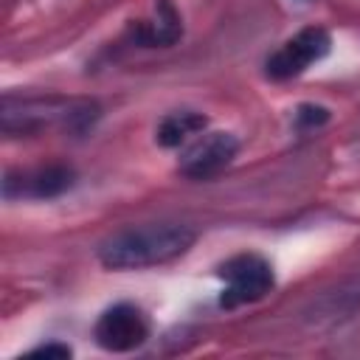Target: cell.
I'll use <instances>...</instances> for the list:
<instances>
[{
    "instance_id": "cell-6",
    "label": "cell",
    "mask_w": 360,
    "mask_h": 360,
    "mask_svg": "<svg viewBox=\"0 0 360 360\" xmlns=\"http://www.w3.org/2000/svg\"><path fill=\"white\" fill-rule=\"evenodd\" d=\"M14 186H20L14 191V197H37V200H51V197H59L65 194L70 186H73V169L65 166V163H51V166H42V169H34V172H8L6 180H3V194L11 191ZM11 197V200H14Z\"/></svg>"
},
{
    "instance_id": "cell-1",
    "label": "cell",
    "mask_w": 360,
    "mask_h": 360,
    "mask_svg": "<svg viewBox=\"0 0 360 360\" xmlns=\"http://www.w3.org/2000/svg\"><path fill=\"white\" fill-rule=\"evenodd\" d=\"M194 245V231L177 222L127 228L98 245V262L110 270H141L172 262Z\"/></svg>"
},
{
    "instance_id": "cell-9",
    "label": "cell",
    "mask_w": 360,
    "mask_h": 360,
    "mask_svg": "<svg viewBox=\"0 0 360 360\" xmlns=\"http://www.w3.org/2000/svg\"><path fill=\"white\" fill-rule=\"evenodd\" d=\"M329 121V110L321 107V104H301L295 110V124L301 129H312V127H321Z\"/></svg>"
},
{
    "instance_id": "cell-5",
    "label": "cell",
    "mask_w": 360,
    "mask_h": 360,
    "mask_svg": "<svg viewBox=\"0 0 360 360\" xmlns=\"http://www.w3.org/2000/svg\"><path fill=\"white\" fill-rule=\"evenodd\" d=\"M239 152V141L231 132H205L180 158V172L191 180H208L219 174Z\"/></svg>"
},
{
    "instance_id": "cell-8",
    "label": "cell",
    "mask_w": 360,
    "mask_h": 360,
    "mask_svg": "<svg viewBox=\"0 0 360 360\" xmlns=\"http://www.w3.org/2000/svg\"><path fill=\"white\" fill-rule=\"evenodd\" d=\"M208 127V118L202 112H194V110H180V112H169L158 129H155V141L166 149H174L180 143H186L191 135L202 132Z\"/></svg>"
},
{
    "instance_id": "cell-3",
    "label": "cell",
    "mask_w": 360,
    "mask_h": 360,
    "mask_svg": "<svg viewBox=\"0 0 360 360\" xmlns=\"http://www.w3.org/2000/svg\"><path fill=\"white\" fill-rule=\"evenodd\" d=\"M332 48V37L326 28L321 25H309V28H301L295 37H290L278 51H273L264 62V73L276 82H284V79H292V76H301L312 62L323 59Z\"/></svg>"
},
{
    "instance_id": "cell-10",
    "label": "cell",
    "mask_w": 360,
    "mask_h": 360,
    "mask_svg": "<svg viewBox=\"0 0 360 360\" xmlns=\"http://www.w3.org/2000/svg\"><path fill=\"white\" fill-rule=\"evenodd\" d=\"M70 354L73 352L65 343H45V346H37V349L28 352V357H56V360H68Z\"/></svg>"
},
{
    "instance_id": "cell-4",
    "label": "cell",
    "mask_w": 360,
    "mask_h": 360,
    "mask_svg": "<svg viewBox=\"0 0 360 360\" xmlns=\"http://www.w3.org/2000/svg\"><path fill=\"white\" fill-rule=\"evenodd\" d=\"M93 338L104 352L121 354L143 346V340L149 338V323L135 304H112L98 315L93 326Z\"/></svg>"
},
{
    "instance_id": "cell-2",
    "label": "cell",
    "mask_w": 360,
    "mask_h": 360,
    "mask_svg": "<svg viewBox=\"0 0 360 360\" xmlns=\"http://www.w3.org/2000/svg\"><path fill=\"white\" fill-rule=\"evenodd\" d=\"M217 276L225 281L222 295H219V307H225V309L262 301L276 284L270 262L264 256H259V253L231 256L228 262L219 264Z\"/></svg>"
},
{
    "instance_id": "cell-7",
    "label": "cell",
    "mask_w": 360,
    "mask_h": 360,
    "mask_svg": "<svg viewBox=\"0 0 360 360\" xmlns=\"http://www.w3.org/2000/svg\"><path fill=\"white\" fill-rule=\"evenodd\" d=\"M183 37V20L172 0H158L155 3V17L149 22L135 25V39L146 48H166L174 45Z\"/></svg>"
}]
</instances>
